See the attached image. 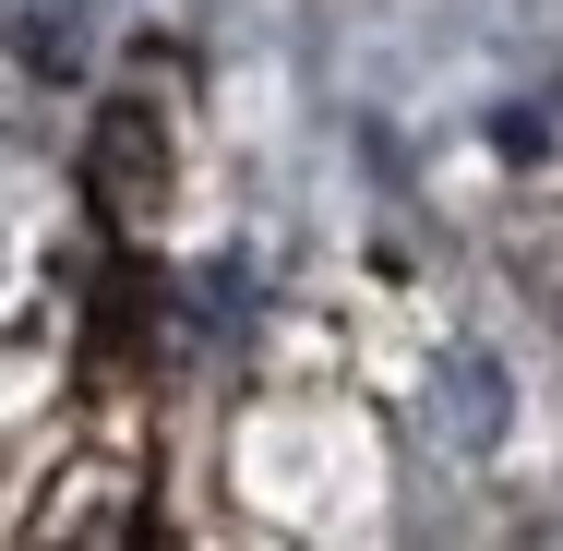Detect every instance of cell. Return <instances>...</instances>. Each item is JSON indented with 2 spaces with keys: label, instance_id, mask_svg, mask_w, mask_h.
<instances>
[{
  "label": "cell",
  "instance_id": "cell-2",
  "mask_svg": "<svg viewBox=\"0 0 563 551\" xmlns=\"http://www.w3.org/2000/svg\"><path fill=\"white\" fill-rule=\"evenodd\" d=\"M420 420H432L444 455H492V443L516 432V384H504V360H492V348H444V360H432V408H420Z\"/></svg>",
  "mask_w": 563,
  "mask_h": 551
},
{
  "label": "cell",
  "instance_id": "cell-3",
  "mask_svg": "<svg viewBox=\"0 0 563 551\" xmlns=\"http://www.w3.org/2000/svg\"><path fill=\"white\" fill-rule=\"evenodd\" d=\"M0 48H12L36 85H85V60H97V0H0Z\"/></svg>",
  "mask_w": 563,
  "mask_h": 551
},
{
  "label": "cell",
  "instance_id": "cell-1",
  "mask_svg": "<svg viewBox=\"0 0 563 551\" xmlns=\"http://www.w3.org/2000/svg\"><path fill=\"white\" fill-rule=\"evenodd\" d=\"M85 192H97L109 217L168 205V120L144 109V97H109V109L85 120Z\"/></svg>",
  "mask_w": 563,
  "mask_h": 551
},
{
  "label": "cell",
  "instance_id": "cell-4",
  "mask_svg": "<svg viewBox=\"0 0 563 551\" xmlns=\"http://www.w3.org/2000/svg\"><path fill=\"white\" fill-rule=\"evenodd\" d=\"M180 300H192V335H205V348H228V335L252 324V264H240V252L192 264V288H180Z\"/></svg>",
  "mask_w": 563,
  "mask_h": 551
}]
</instances>
